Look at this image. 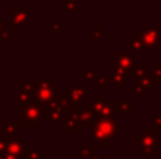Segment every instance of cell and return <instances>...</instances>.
I'll list each match as a JSON object with an SVG mask.
<instances>
[{
  "mask_svg": "<svg viewBox=\"0 0 161 159\" xmlns=\"http://www.w3.org/2000/svg\"><path fill=\"white\" fill-rule=\"evenodd\" d=\"M93 159H100V158H97V156H96V158H93Z\"/></svg>",
  "mask_w": 161,
  "mask_h": 159,
  "instance_id": "obj_1",
  "label": "cell"
}]
</instances>
